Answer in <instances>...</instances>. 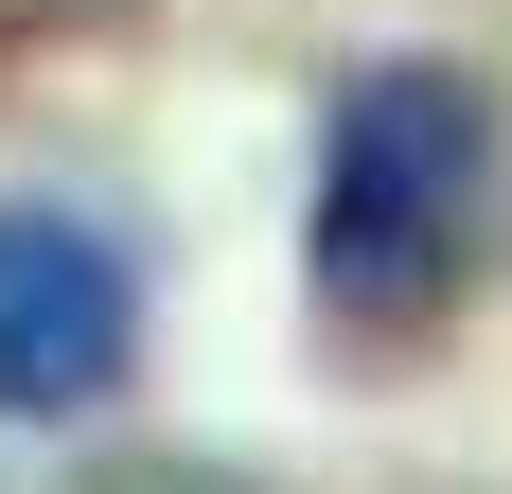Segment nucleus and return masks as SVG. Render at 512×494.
Here are the masks:
<instances>
[{"label":"nucleus","mask_w":512,"mask_h":494,"mask_svg":"<svg viewBox=\"0 0 512 494\" xmlns=\"http://www.w3.org/2000/svg\"><path fill=\"white\" fill-rule=\"evenodd\" d=\"M142 353V283L89 212H0V406L18 424H71V406L124 389Z\"/></svg>","instance_id":"f03ea898"},{"label":"nucleus","mask_w":512,"mask_h":494,"mask_svg":"<svg viewBox=\"0 0 512 494\" xmlns=\"http://www.w3.org/2000/svg\"><path fill=\"white\" fill-rule=\"evenodd\" d=\"M477 195H495V106L460 89V71H424V53H389V71H354L336 89V124H318V300L354 318V336H407V318H442L477 265Z\"/></svg>","instance_id":"f257e3e1"}]
</instances>
